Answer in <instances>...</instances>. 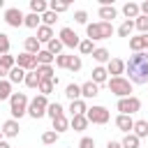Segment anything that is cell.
Wrapping results in <instances>:
<instances>
[{"label": "cell", "mask_w": 148, "mask_h": 148, "mask_svg": "<svg viewBox=\"0 0 148 148\" xmlns=\"http://www.w3.org/2000/svg\"><path fill=\"white\" fill-rule=\"evenodd\" d=\"M92 60H95L97 65H104V62H109V60H111V53H109L104 46H99V49H95V51H92Z\"/></svg>", "instance_id": "22"}, {"label": "cell", "mask_w": 148, "mask_h": 148, "mask_svg": "<svg viewBox=\"0 0 148 148\" xmlns=\"http://www.w3.org/2000/svg\"><path fill=\"white\" fill-rule=\"evenodd\" d=\"M35 74L39 76V81H46V79H53V67L51 65H37Z\"/></svg>", "instance_id": "28"}, {"label": "cell", "mask_w": 148, "mask_h": 148, "mask_svg": "<svg viewBox=\"0 0 148 148\" xmlns=\"http://www.w3.org/2000/svg\"><path fill=\"white\" fill-rule=\"evenodd\" d=\"M2 7H5V0H0V9H2Z\"/></svg>", "instance_id": "54"}, {"label": "cell", "mask_w": 148, "mask_h": 148, "mask_svg": "<svg viewBox=\"0 0 148 148\" xmlns=\"http://www.w3.org/2000/svg\"><path fill=\"white\" fill-rule=\"evenodd\" d=\"M116 109L123 113V116H132V113H136L139 109H141V99L139 97H123V99H118V104H116Z\"/></svg>", "instance_id": "7"}, {"label": "cell", "mask_w": 148, "mask_h": 148, "mask_svg": "<svg viewBox=\"0 0 148 148\" xmlns=\"http://www.w3.org/2000/svg\"><path fill=\"white\" fill-rule=\"evenodd\" d=\"M65 97H67L69 102L81 99V86H76V83H67V88H65Z\"/></svg>", "instance_id": "24"}, {"label": "cell", "mask_w": 148, "mask_h": 148, "mask_svg": "<svg viewBox=\"0 0 148 148\" xmlns=\"http://www.w3.org/2000/svg\"><path fill=\"white\" fill-rule=\"evenodd\" d=\"M23 79H25V69H21V67H12L7 74L9 83H23Z\"/></svg>", "instance_id": "23"}, {"label": "cell", "mask_w": 148, "mask_h": 148, "mask_svg": "<svg viewBox=\"0 0 148 148\" xmlns=\"http://www.w3.org/2000/svg\"><path fill=\"white\" fill-rule=\"evenodd\" d=\"M0 67L9 72L12 67H16V58H14V56H9V53H7V56H0Z\"/></svg>", "instance_id": "41"}, {"label": "cell", "mask_w": 148, "mask_h": 148, "mask_svg": "<svg viewBox=\"0 0 148 148\" xmlns=\"http://www.w3.org/2000/svg\"><path fill=\"white\" fill-rule=\"evenodd\" d=\"M81 67H83L81 58H79V56H69V60H67V69H69V72H79Z\"/></svg>", "instance_id": "43"}, {"label": "cell", "mask_w": 148, "mask_h": 148, "mask_svg": "<svg viewBox=\"0 0 148 148\" xmlns=\"http://www.w3.org/2000/svg\"><path fill=\"white\" fill-rule=\"evenodd\" d=\"M49 9H51L53 14H62V12H67V9H69V2H58V0H51V2H49Z\"/></svg>", "instance_id": "38"}, {"label": "cell", "mask_w": 148, "mask_h": 148, "mask_svg": "<svg viewBox=\"0 0 148 148\" xmlns=\"http://www.w3.org/2000/svg\"><path fill=\"white\" fill-rule=\"evenodd\" d=\"M46 116H49L51 120H56V118H60V116H65V113H62V106H60L58 102H49V106H46Z\"/></svg>", "instance_id": "30"}, {"label": "cell", "mask_w": 148, "mask_h": 148, "mask_svg": "<svg viewBox=\"0 0 148 148\" xmlns=\"http://www.w3.org/2000/svg\"><path fill=\"white\" fill-rule=\"evenodd\" d=\"M139 12H141L143 16H148V0H143V2L139 5Z\"/></svg>", "instance_id": "50"}, {"label": "cell", "mask_w": 148, "mask_h": 148, "mask_svg": "<svg viewBox=\"0 0 148 148\" xmlns=\"http://www.w3.org/2000/svg\"><path fill=\"white\" fill-rule=\"evenodd\" d=\"M9 97H12V83L7 79H0V102L9 99Z\"/></svg>", "instance_id": "37"}, {"label": "cell", "mask_w": 148, "mask_h": 148, "mask_svg": "<svg viewBox=\"0 0 148 148\" xmlns=\"http://www.w3.org/2000/svg\"><path fill=\"white\" fill-rule=\"evenodd\" d=\"M9 46H12V42H9V35L0 32V56H7V53H9Z\"/></svg>", "instance_id": "45"}, {"label": "cell", "mask_w": 148, "mask_h": 148, "mask_svg": "<svg viewBox=\"0 0 148 148\" xmlns=\"http://www.w3.org/2000/svg\"><path fill=\"white\" fill-rule=\"evenodd\" d=\"M46 46H49V49H46V51H49V53H51V56H60V51H62V49H65V46H62V42H60V39H58V37H53V39H51V42H49V44H46Z\"/></svg>", "instance_id": "33"}, {"label": "cell", "mask_w": 148, "mask_h": 148, "mask_svg": "<svg viewBox=\"0 0 148 148\" xmlns=\"http://www.w3.org/2000/svg\"><path fill=\"white\" fill-rule=\"evenodd\" d=\"M23 46H25V53H32V56H37L42 51V44L37 42V37H25Z\"/></svg>", "instance_id": "21"}, {"label": "cell", "mask_w": 148, "mask_h": 148, "mask_svg": "<svg viewBox=\"0 0 148 148\" xmlns=\"http://www.w3.org/2000/svg\"><path fill=\"white\" fill-rule=\"evenodd\" d=\"M58 86V76H53V79H46V81H39V95H44V97H49L51 92H53V88Z\"/></svg>", "instance_id": "18"}, {"label": "cell", "mask_w": 148, "mask_h": 148, "mask_svg": "<svg viewBox=\"0 0 148 148\" xmlns=\"http://www.w3.org/2000/svg\"><path fill=\"white\" fill-rule=\"evenodd\" d=\"M58 39H60V42H62V46H67V49H74V46H79V42H81V39H79V35H76L72 28H67V25L60 30V37H58Z\"/></svg>", "instance_id": "9"}, {"label": "cell", "mask_w": 148, "mask_h": 148, "mask_svg": "<svg viewBox=\"0 0 148 148\" xmlns=\"http://www.w3.org/2000/svg\"><path fill=\"white\" fill-rule=\"evenodd\" d=\"M86 35L90 42H97V39H109L113 35V25L106 23V21H97V23H88L86 25Z\"/></svg>", "instance_id": "2"}, {"label": "cell", "mask_w": 148, "mask_h": 148, "mask_svg": "<svg viewBox=\"0 0 148 148\" xmlns=\"http://www.w3.org/2000/svg\"><path fill=\"white\" fill-rule=\"evenodd\" d=\"M116 127H118L120 132H125V134H132V127H134L132 116H123V113H118V116H116Z\"/></svg>", "instance_id": "11"}, {"label": "cell", "mask_w": 148, "mask_h": 148, "mask_svg": "<svg viewBox=\"0 0 148 148\" xmlns=\"http://www.w3.org/2000/svg\"><path fill=\"white\" fill-rule=\"evenodd\" d=\"M23 12L18 9V7H9V9H5V21H7V25H12V28H21L23 25Z\"/></svg>", "instance_id": "8"}, {"label": "cell", "mask_w": 148, "mask_h": 148, "mask_svg": "<svg viewBox=\"0 0 148 148\" xmlns=\"http://www.w3.org/2000/svg\"><path fill=\"white\" fill-rule=\"evenodd\" d=\"M134 28L141 32V35H146L148 32V16H143V14H139L136 18H134Z\"/></svg>", "instance_id": "35"}, {"label": "cell", "mask_w": 148, "mask_h": 148, "mask_svg": "<svg viewBox=\"0 0 148 148\" xmlns=\"http://www.w3.org/2000/svg\"><path fill=\"white\" fill-rule=\"evenodd\" d=\"M132 134L139 136V139H146V136H148V120H134Z\"/></svg>", "instance_id": "19"}, {"label": "cell", "mask_w": 148, "mask_h": 148, "mask_svg": "<svg viewBox=\"0 0 148 148\" xmlns=\"http://www.w3.org/2000/svg\"><path fill=\"white\" fill-rule=\"evenodd\" d=\"M69 125H72L74 132H83V130L88 127V118H86V116H72Z\"/></svg>", "instance_id": "27"}, {"label": "cell", "mask_w": 148, "mask_h": 148, "mask_svg": "<svg viewBox=\"0 0 148 148\" xmlns=\"http://www.w3.org/2000/svg\"><path fill=\"white\" fill-rule=\"evenodd\" d=\"M58 136H60L58 132H53V130H46V132L42 134V143H44V146H51V143H56V141H58Z\"/></svg>", "instance_id": "40"}, {"label": "cell", "mask_w": 148, "mask_h": 148, "mask_svg": "<svg viewBox=\"0 0 148 148\" xmlns=\"http://www.w3.org/2000/svg\"><path fill=\"white\" fill-rule=\"evenodd\" d=\"M67 127H69V120H67L65 116H60V118H56V120H53V132H58V134H60V132H65Z\"/></svg>", "instance_id": "39"}, {"label": "cell", "mask_w": 148, "mask_h": 148, "mask_svg": "<svg viewBox=\"0 0 148 148\" xmlns=\"http://www.w3.org/2000/svg\"><path fill=\"white\" fill-rule=\"evenodd\" d=\"M106 72L113 74V76H120V74L125 72V60H120V58H111V60L106 62Z\"/></svg>", "instance_id": "13"}, {"label": "cell", "mask_w": 148, "mask_h": 148, "mask_svg": "<svg viewBox=\"0 0 148 148\" xmlns=\"http://www.w3.org/2000/svg\"><path fill=\"white\" fill-rule=\"evenodd\" d=\"M106 86H109V90H111L118 99L130 97V92H132V83H130L125 76H111V79L106 81Z\"/></svg>", "instance_id": "4"}, {"label": "cell", "mask_w": 148, "mask_h": 148, "mask_svg": "<svg viewBox=\"0 0 148 148\" xmlns=\"http://www.w3.org/2000/svg\"><path fill=\"white\" fill-rule=\"evenodd\" d=\"M86 111H88V106H86L83 99H76V102L69 104V113L72 116H86Z\"/></svg>", "instance_id": "29"}, {"label": "cell", "mask_w": 148, "mask_h": 148, "mask_svg": "<svg viewBox=\"0 0 148 148\" xmlns=\"http://www.w3.org/2000/svg\"><path fill=\"white\" fill-rule=\"evenodd\" d=\"M46 106H49V99L44 95H37V97H32L28 102V116L35 118V120L42 118V116H46Z\"/></svg>", "instance_id": "5"}, {"label": "cell", "mask_w": 148, "mask_h": 148, "mask_svg": "<svg viewBox=\"0 0 148 148\" xmlns=\"http://www.w3.org/2000/svg\"><path fill=\"white\" fill-rule=\"evenodd\" d=\"M39 21H42V16L32 14V12L23 16V25H25V28H39Z\"/></svg>", "instance_id": "32"}, {"label": "cell", "mask_w": 148, "mask_h": 148, "mask_svg": "<svg viewBox=\"0 0 148 148\" xmlns=\"http://www.w3.org/2000/svg\"><path fill=\"white\" fill-rule=\"evenodd\" d=\"M28 102L30 99H28L25 92H12V97H9V111H12V118L14 120L28 113Z\"/></svg>", "instance_id": "3"}, {"label": "cell", "mask_w": 148, "mask_h": 148, "mask_svg": "<svg viewBox=\"0 0 148 148\" xmlns=\"http://www.w3.org/2000/svg\"><path fill=\"white\" fill-rule=\"evenodd\" d=\"M16 67H21V69H25V72H35L37 69V58L32 56V53H21V56H16Z\"/></svg>", "instance_id": "10"}, {"label": "cell", "mask_w": 148, "mask_h": 148, "mask_svg": "<svg viewBox=\"0 0 148 148\" xmlns=\"http://www.w3.org/2000/svg\"><path fill=\"white\" fill-rule=\"evenodd\" d=\"M79 148H95V139H90V136H83V139L79 141Z\"/></svg>", "instance_id": "49"}, {"label": "cell", "mask_w": 148, "mask_h": 148, "mask_svg": "<svg viewBox=\"0 0 148 148\" xmlns=\"http://www.w3.org/2000/svg\"><path fill=\"white\" fill-rule=\"evenodd\" d=\"M86 118H88V123H92V125H106L109 118H111V113H109L106 106H90V109L86 111Z\"/></svg>", "instance_id": "6"}, {"label": "cell", "mask_w": 148, "mask_h": 148, "mask_svg": "<svg viewBox=\"0 0 148 148\" xmlns=\"http://www.w3.org/2000/svg\"><path fill=\"white\" fill-rule=\"evenodd\" d=\"M99 95V86L97 83H92V81H86L83 86H81V97H86V99H92V97H97Z\"/></svg>", "instance_id": "16"}, {"label": "cell", "mask_w": 148, "mask_h": 148, "mask_svg": "<svg viewBox=\"0 0 148 148\" xmlns=\"http://www.w3.org/2000/svg\"><path fill=\"white\" fill-rule=\"evenodd\" d=\"M123 14L127 16V21H132V18H136L141 12H139V5H136V2H125V5H123Z\"/></svg>", "instance_id": "26"}, {"label": "cell", "mask_w": 148, "mask_h": 148, "mask_svg": "<svg viewBox=\"0 0 148 148\" xmlns=\"http://www.w3.org/2000/svg\"><path fill=\"white\" fill-rule=\"evenodd\" d=\"M0 141H2V130H0Z\"/></svg>", "instance_id": "55"}, {"label": "cell", "mask_w": 148, "mask_h": 148, "mask_svg": "<svg viewBox=\"0 0 148 148\" xmlns=\"http://www.w3.org/2000/svg\"><path fill=\"white\" fill-rule=\"evenodd\" d=\"M67 60H69V56H65V53L56 56V65H58L60 69H67Z\"/></svg>", "instance_id": "48"}, {"label": "cell", "mask_w": 148, "mask_h": 148, "mask_svg": "<svg viewBox=\"0 0 148 148\" xmlns=\"http://www.w3.org/2000/svg\"><path fill=\"white\" fill-rule=\"evenodd\" d=\"M74 21L81 23V25H88V14H86L83 9H76V12H74Z\"/></svg>", "instance_id": "47"}, {"label": "cell", "mask_w": 148, "mask_h": 148, "mask_svg": "<svg viewBox=\"0 0 148 148\" xmlns=\"http://www.w3.org/2000/svg\"><path fill=\"white\" fill-rule=\"evenodd\" d=\"M90 81H92V83H97V86L106 83V81H109V72H106V67L97 65V67L92 69V79H90Z\"/></svg>", "instance_id": "17"}, {"label": "cell", "mask_w": 148, "mask_h": 148, "mask_svg": "<svg viewBox=\"0 0 148 148\" xmlns=\"http://www.w3.org/2000/svg\"><path fill=\"white\" fill-rule=\"evenodd\" d=\"M35 37H37V42H39V44H49L56 35H53V28H49V25H39Z\"/></svg>", "instance_id": "14"}, {"label": "cell", "mask_w": 148, "mask_h": 148, "mask_svg": "<svg viewBox=\"0 0 148 148\" xmlns=\"http://www.w3.org/2000/svg\"><path fill=\"white\" fill-rule=\"evenodd\" d=\"M23 83H25L28 88H37V86H39V76H37L35 72H25V79H23Z\"/></svg>", "instance_id": "44"}, {"label": "cell", "mask_w": 148, "mask_h": 148, "mask_svg": "<svg viewBox=\"0 0 148 148\" xmlns=\"http://www.w3.org/2000/svg\"><path fill=\"white\" fill-rule=\"evenodd\" d=\"M132 30H134V21H123L120 25H118V35L120 37H132Z\"/></svg>", "instance_id": "31"}, {"label": "cell", "mask_w": 148, "mask_h": 148, "mask_svg": "<svg viewBox=\"0 0 148 148\" xmlns=\"http://www.w3.org/2000/svg\"><path fill=\"white\" fill-rule=\"evenodd\" d=\"M106 148H123V146H120V141H109Z\"/></svg>", "instance_id": "51"}, {"label": "cell", "mask_w": 148, "mask_h": 148, "mask_svg": "<svg viewBox=\"0 0 148 148\" xmlns=\"http://www.w3.org/2000/svg\"><path fill=\"white\" fill-rule=\"evenodd\" d=\"M35 58H37V65H51V62L56 60V56H51L46 49H42V51H39Z\"/></svg>", "instance_id": "34"}, {"label": "cell", "mask_w": 148, "mask_h": 148, "mask_svg": "<svg viewBox=\"0 0 148 148\" xmlns=\"http://www.w3.org/2000/svg\"><path fill=\"white\" fill-rule=\"evenodd\" d=\"M7 74H9V72H7V69H2V67H0V79H2V76H7Z\"/></svg>", "instance_id": "52"}, {"label": "cell", "mask_w": 148, "mask_h": 148, "mask_svg": "<svg viewBox=\"0 0 148 148\" xmlns=\"http://www.w3.org/2000/svg\"><path fill=\"white\" fill-rule=\"evenodd\" d=\"M97 14H99V18H102V21L111 23V21L118 16V9H116L113 5H111V7H99V12H97Z\"/></svg>", "instance_id": "20"}, {"label": "cell", "mask_w": 148, "mask_h": 148, "mask_svg": "<svg viewBox=\"0 0 148 148\" xmlns=\"http://www.w3.org/2000/svg\"><path fill=\"white\" fill-rule=\"evenodd\" d=\"M139 143H141V139H139V136H134V134H125V139L120 141V146H123V148H139Z\"/></svg>", "instance_id": "36"}, {"label": "cell", "mask_w": 148, "mask_h": 148, "mask_svg": "<svg viewBox=\"0 0 148 148\" xmlns=\"http://www.w3.org/2000/svg\"><path fill=\"white\" fill-rule=\"evenodd\" d=\"M130 51H132V53L146 51V35H134V37H130Z\"/></svg>", "instance_id": "15"}, {"label": "cell", "mask_w": 148, "mask_h": 148, "mask_svg": "<svg viewBox=\"0 0 148 148\" xmlns=\"http://www.w3.org/2000/svg\"><path fill=\"white\" fill-rule=\"evenodd\" d=\"M125 72L130 74V83H148V53L141 51V53H132L130 60H125Z\"/></svg>", "instance_id": "1"}, {"label": "cell", "mask_w": 148, "mask_h": 148, "mask_svg": "<svg viewBox=\"0 0 148 148\" xmlns=\"http://www.w3.org/2000/svg\"><path fill=\"white\" fill-rule=\"evenodd\" d=\"M42 21H44L42 25H49V28H51V25L58 21V14H53V12L49 9V12H44V14H42Z\"/></svg>", "instance_id": "46"}, {"label": "cell", "mask_w": 148, "mask_h": 148, "mask_svg": "<svg viewBox=\"0 0 148 148\" xmlns=\"http://www.w3.org/2000/svg\"><path fill=\"white\" fill-rule=\"evenodd\" d=\"M18 120H14V118H9V120H5L2 123V136H7V139H14V136H18Z\"/></svg>", "instance_id": "12"}, {"label": "cell", "mask_w": 148, "mask_h": 148, "mask_svg": "<svg viewBox=\"0 0 148 148\" xmlns=\"http://www.w3.org/2000/svg\"><path fill=\"white\" fill-rule=\"evenodd\" d=\"M30 12L37 14V16H42L44 12H49V2L46 0H30Z\"/></svg>", "instance_id": "25"}, {"label": "cell", "mask_w": 148, "mask_h": 148, "mask_svg": "<svg viewBox=\"0 0 148 148\" xmlns=\"http://www.w3.org/2000/svg\"><path fill=\"white\" fill-rule=\"evenodd\" d=\"M79 51H81L83 56H92L95 46H92V42H90V39H81V42H79Z\"/></svg>", "instance_id": "42"}, {"label": "cell", "mask_w": 148, "mask_h": 148, "mask_svg": "<svg viewBox=\"0 0 148 148\" xmlns=\"http://www.w3.org/2000/svg\"><path fill=\"white\" fill-rule=\"evenodd\" d=\"M0 148H12V146H9L7 141H0Z\"/></svg>", "instance_id": "53"}]
</instances>
